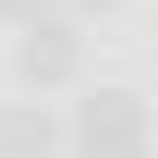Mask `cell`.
<instances>
[{"mask_svg": "<svg viewBox=\"0 0 158 158\" xmlns=\"http://www.w3.org/2000/svg\"><path fill=\"white\" fill-rule=\"evenodd\" d=\"M83 158H143V113L128 90H98L83 106Z\"/></svg>", "mask_w": 158, "mask_h": 158, "instance_id": "6da1fadb", "label": "cell"}, {"mask_svg": "<svg viewBox=\"0 0 158 158\" xmlns=\"http://www.w3.org/2000/svg\"><path fill=\"white\" fill-rule=\"evenodd\" d=\"M23 75H30V83H68V75H75V38L60 23H30V38H23Z\"/></svg>", "mask_w": 158, "mask_h": 158, "instance_id": "7a4b0ae2", "label": "cell"}, {"mask_svg": "<svg viewBox=\"0 0 158 158\" xmlns=\"http://www.w3.org/2000/svg\"><path fill=\"white\" fill-rule=\"evenodd\" d=\"M53 143L45 113H23V106H0V158H38Z\"/></svg>", "mask_w": 158, "mask_h": 158, "instance_id": "3957f363", "label": "cell"}]
</instances>
